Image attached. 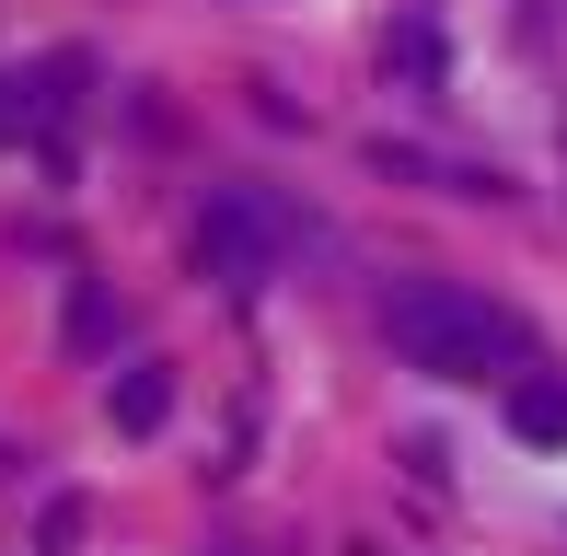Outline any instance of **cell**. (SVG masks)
<instances>
[{
  "label": "cell",
  "mask_w": 567,
  "mask_h": 556,
  "mask_svg": "<svg viewBox=\"0 0 567 556\" xmlns=\"http://www.w3.org/2000/svg\"><path fill=\"white\" fill-rule=\"evenodd\" d=\"M382 337H394V360L429 371V383H522L533 371L522 313H498V301L463 290V278H394V290H382Z\"/></svg>",
  "instance_id": "1"
},
{
  "label": "cell",
  "mask_w": 567,
  "mask_h": 556,
  "mask_svg": "<svg viewBox=\"0 0 567 556\" xmlns=\"http://www.w3.org/2000/svg\"><path fill=\"white\" fill-rule=\"evenodd\" d=\"M267 256H278V233L244 209V197H220V209L197 220V267H209L220 290H255V278H267Z\"/></svg>",
  "instance_id": "2"
},
{
  "label": "cell",
  "mask_w": 567,
  "mask_h": 556,
  "mask_svg": "<svg viewBox=\"0 0 567 556\" xmlns=\"http://www.w3.org/2000/svg\"><path fill=\"white\" fill-rule=\"evenodd\" d=\"M509 429H522V441H567V383H556V371H522V383H509Z\"/></svg>",
  "instance_id": "3"
},
{
  "label": "cell",
  "mask_w": 567,
  "mask_h": 556,
  "mask_svg": "<svg viewBox=\"0 0 567 556\" xmlns=\"http://www.w3.org/2000/svg\"><path fill=\"white\" fill-rule=\"evenodd\" d=\"M382 59H394V82H441V70H452V47H441V23H429V12H394Z\"/></svg>",
  "instance_id": "4"
},
{
  "label": "cell",
  "mask_w": 567,
  "mask_h": 556,
  "mask_svg": "<svg viewBox=\"0 0 567 556\" xmlns=\"http://www.w3.org/2000/svg\"><path fill=\"white\" fill-rule=\"evenodd\" d=\"M163 406H174V383H163L151 360H127V371H116V429H127V441H151V429H163Z\"/></svg>",
  "instance_id": "5"
}]
</instances>
